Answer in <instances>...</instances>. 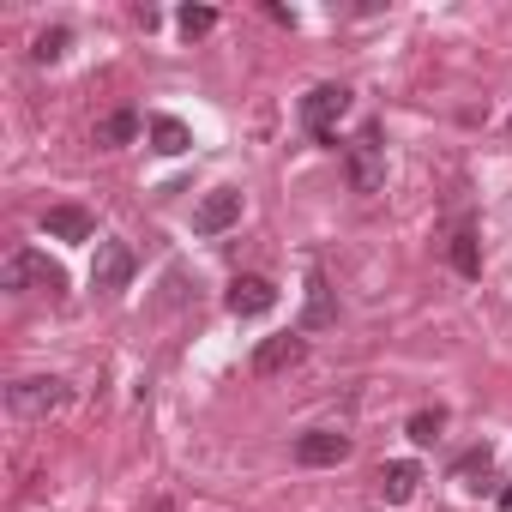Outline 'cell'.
<instances>
[{"mask_svg": "<svg viewBox=\"0 0 512 512\" xmlns=\"http://www.w3.org/2000/svg\"><path fill=\"white\" fill-rule=\"evenodd\" d=\"M308 356V344L296 338V332H278V338H260V350H253V374L260 380H272V374H284V368H296Z\"/></svg>", "mask_w": 512, "mask_h": 512, "instance_id": "cell-9", "label": "cell"}, {"mask_svg": "<svg viewBox=\"0 0 512 512\" xmlns=\"http://www.w3.org/2000/svg\"><path fill=\"white\" fill-rule=\"evenodd\" d=\"M175 25H181V37H205V31H217V13L211 7H181Z\"/></svg>", "mask_w": 512, "mask_h": 512, "instance_id": "cell-17", "label": "cell"}, {"mask_svg": "<svg viewBox=\"0 0 512 512\" xmlns=\"http://www.w3.org/2000/svg\"><path fill=\"white\" fill-rule=\"evenodd\" d=\"M0 284H7L13 296H61L67 290V272L49 260V253H37V247H19L13 260H7V272H0Z\"/></svg>", "mask_w": 512, "mask_h": 512, "instance_id": "cell-2", "label": "cell"}, {"mask_svg": "<svg viewBox=\"0 0 512 512\" xmlns=\"http://www.w3.org/2000/svg\"><path fill=\"white\" fill-rule=\"evenodd\" d=\"M440 428H446V410H416L404 434H410L416 446H434V440H440Z\"/></svg>", "mask_w": 512, "mask_h": 512, "instance_id": "cell-16", "label": "cell"}, {"mask_svg": "<svg viewBox=\"0 0 512 512\" xmlns=\"http://www.w3.org/2000/svg\"><path fill=\"white\" fill-rule=\"evenodd\" d=\"M67 404H73V386L55 380V374H49V380H19V386H7V410H13V416H31V422H37V416H55V410H67Z\"/></svg>", "mask_w": 512, "mask_h": 512, "instance_id": "cell-4", "label": "cell"}, {"mask_svg": "<svg viewBox=\"0 0 512 512\" xmlns=\"http://www.w3.org/2000/svg\"><path fill=\"white\" fill-rule=\"evenodd\" d=\"M235 223H241V187H211L193 205V235H223Z\"/></svg>", "mask_w": 512, "mask_h": 512, "instance_id": "cell-7", "label": "cell"}, {"mask_svg": "<svg viewBox=\"0 0 512 512\" xmlns=\"http://www.w3.org/2000/svg\"><path fill=\"white\" fill-rule=\"evenodd\" d=\"M133 272H139V260H133V247H127V241H97V260H91V290H97V296L127 290Z\"/></svg>", "mask_w": 512, "mask_h": 512, "instance_id": "cell-5", "label": "cell"}, {"mask_svg": "<svg viewBox=\"0 0 512 512\" xmlns=\"http://www.w3.org/2000/svg\"><path fill=\"white\" fill-rule=\"evenodd\" d=\"M350 115V85H314L308 97H302V127L314 133V145H326V151H338V121Z\"/></svg>", "mask_w": 512, "mask_h": 512, "instance_id": "cell-3", "label": "cell"}, {"mask_svg": "<svg viewBox=\"0 0 512 512\" xmlns=\"http://www.w3.org/2000/svg\"><path fill=\"white\" fill-rule=\"evenodd\" d=\"M488 464H494V458H488V446H476V452H470V458L458 464V476H464V488H482V476H488Z\"/></svg>", "mask_w": 512, "mask_h": 512, "instance_id": "cell-19", "label": "cell"}, {"mask_svg": "<svg viewBox=\"0 0 512 512\" xmlns=\"http://www.w3.org/2000/svg\"><path fill=\"white\" fill-rule=\"evenodd\" d=\"M344 175H350V193L386 187V127L380 121H362V133L344 145Z\"/></svg>", "mask_w": 512, "mask_h": 512, "instance_id": "cell-1", "label": "cell"}, {"mask_svg": "<svg viewBox=\"0 0 512 512\" xmlns=\"http://www.w3.org/2000/svg\"><path fill=\"white\" fill-rule=\"evenodd\" d=\"M446 260H452V272H458V278H482V247H476V229H458V235H452Z\"/></svg>", "mask_w": 512, "mask_h": 512, "instance_id": "cell-15", "label": "cell"}, {"mask_svg": "<svg viewBox=\"0 0 512 512\" xmlns=\"http://www.w3.org/2000/svg\"><path fill=\"white\" fill-rule=\"evenodd\" d=\"M43 235H55V241H91L97 235V217L85 205H49L43 211Z\"/></svg>", "mask_w": 512, "mask_h": 512, "instance_id": "cell-10", "label": "cell"}, {"mask_svg": "<svg viewBox=\"0 0 512 512\" xmlns=\"http://www.w3.org/2000/svg\"><path fill=\"white\" fill-rule=\"evenodd\" d=\"M67 43H73V37H67V25H55V31H43V37H37V49H31V55H37V61H61V55H67Z\"/></svg>", "mask_w": 512, "mask_h": 512, "instance_id": "cell-18", "label": "cell"}, {"mask_svg": "<svg viewBox=\"0 0 512 512\" xmlns=\"http://www.w3.org/2000/svg\"><path fill=\"white\" fill-rule=\"evenodd\" d=\"M338 326V302H332V284L320 272H308V308H302V332H326Z\"/></svg>", "mask_w": 512, "mask_h": 512, "instance_id": "cell-11", "label": "cell"}, {"mask_svg": "<svg viewBox=\"0 0 512 512\" xmlns=\"http://www.w3.org/2000/svg\"><path fill=\"white\" fill-rule=\"evenodd\" d=\"M151 145H157L163 157H181V151H193V133H187V121H175V115H151Z\"/></svg>", "mask_w": 512, "mask_h": 512, "instance_id": "cell-14", "label": "cell"}, {"mask_svg": "<svg viewBox=\"0 0 512 512\" xmlns=\"http://www.w3.org/2000/svg\"><path fill=\"white\" fill-rule=\"evenodd\" d=\"M416 488H422V464H410V458H392V464L380 470V494H386L392 506H404Z\"/></svg>", "mask_w": 512, "mask_h": 512, "instance_id": "cell-12", "label": "cell"}, {"mask_svg": "<svg viewBox=\"0 0 512 512\" xmlns=\"http://www.w3.org/2000/svg\"><path fill=\"white\" fill-rule=\"evenodd\" d=\"M344 458H350V434H338V428H308L296 440V464L302 470H332Z\"/></svg>", "mask_w": 512, "mask_h": 512, "instance_id": "cell-8", "label": "cell"}, {"mask_svg": "<svg viewBox=\"0 0 512 512\" xmlns=\"http://www.w3.org/2000/svg\"><path fill=\"white\" fill-rule=\"evenodd\" d=\"M223 308H229L235 320H266V314L278 308V284H272V278H235V284L223 290Z\"/></svg>", "mask_w": 512, "mask_h": 512, "instance_id": "cell-6", "label": "cell"}, {"mask_svg": "<svg viewBox=\"0 0 512 512\" xmlns=\"http://www.w3.org/2000/svg\"><path fill=\"white\" fill-rule=\"evenodd\" d=\"M133 139H139V109H115V115L97 121V145H103V151H121V145H133Z\"/></svg>", "mask_w": 512, "mask_h": 512, "instance_id": "cell-13", "label": "cell"}, {"mask_svg": "<svg viewBox=\"0 0 512 512\" xmlns=\"http://www.w3.org/2000/svg\"><path fill=\"white\" fill-rule=\"evenodd\" d=\"M500 512H512V482H506V488H500Z\"/></svg>", "mask_w": 512, "mask_h": 512, "instance_id": "cell-20", "label": "cell"}]
</instances>
